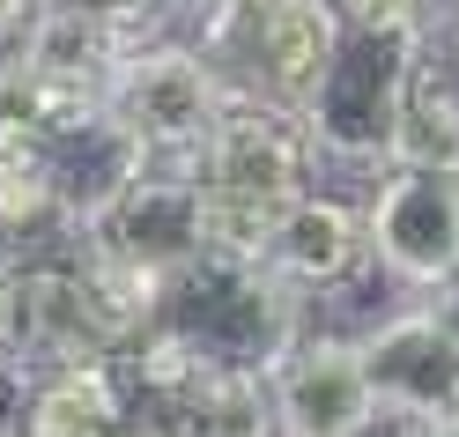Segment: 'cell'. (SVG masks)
<instances>
[{"label": "cell", "instance_id": "cell-1", "mask_svg": "<svg viewBox=\"0 0 459 437\" xmlns=\"http://www.w3.org/2000/svg\"><path fill=\"white\" fill-rule=\"evenodd\" d=\"M149 327L178 348V356H193L200 371H252V378H267L311 319H304V297L290 282H274L260 259L200 252L193 267H178L156 289Z\"/></svg>", "mask_w": 459, "mask_h": 437}, {"label": "cell", "instance_id": "cell-2", "mask_svg": "<svg viewBox=\"0 0 459 437\" xmlns=\"http://www.w3.org/2000/svg\"><path fill=\"white\" fill-rule=\"evenodd\" d=\"M193 45L215 60L230 97L304 104L341 45L333 0H193Z\"/></svg>", "mask_w": 459, "mask_h": 437}, {"label": "cell", "instance_id": "cell-3", "mask_svg": "<svg viewBox=\"0 0 459 437\" xmlns=\"http://www.w3.org/2000/svg\"><path fill=\"white\" fill-rule=\"evenodd\" d=\"M415 67H422V22L415 31H341L333 60L297 104L311 149L333 163H385L393 127L415 90Z\"/></svg>", "mask_w": 459, "mask_h": 437}, {"label": "cell", "instance_id": "cell-4", "mask_svg": "<svg viewBox=\"0 0 459 437\" xmlns=\"http://www.w3.org/2000/svg\"><path fill=\"white\" fill-rule=\"evenodd\" d=\"M222 104H230V82L193 38H134L126 60L104 82L111 127L149 163H193L200 141L215 134Z\"/></svg>", "mask_w": 459, "mask_h": 437}, {"label": "cell", "instance_id": "cell-5", "mask_svg": "<svg viewBox=\"0 0 459 437\" xmlns=\"http://www.w3.org/2000/svg\"><path fill=\"white\" fill-rule=\"evenodd\" d=\"M74 238L149 282H170L208 252V186L193 179V163H141Z\"/></svg>", "mask_w": 459, "mask_h": 437}, {"label": "cell", "instance_id": "cell-6", "mask_svg": "<svg viewBox=\"0 0 459 437\" xmlns=\"http://www.w3.org/2000/svg\"><path fill=\"white\" fill-rule=\"evenodd\" d=\"M363 252L400 289H437L459 275V170L385 163L363 200Z\"/></svg>", "mask_w": 459, "mask_h": 437}, {"label": "cell", "instance_id": "cell-7", "mask_svg": "<svg viewBox=\"0 0 459 437\" xmlns=\"http://www.w3.org/2000/svg\"><path fill=\"white\" fill-rule=\"evenodd\" d=\"M311 134L290 104H267V97H230L215 134L200 141L193 156V179L208 186L215 200H252V208H281L311 186Z\"/></svg>", "mask_w": 459, "mask_h": 437}, {"label": "cell", "instance_id": "cell-8", "mask_svg": "<svg viewBox=\"0 0 459 437\" xmlns=\"http://www.w3.org/2000/svg\"><path fill=\"white\" fill-rule=\"evenodd\" d=\"M356 348H363V378H370V400H378V423L408 430V423L459 415V334L429 304L363 327Z\"/></svg>", "mask_w": 459, "mask_h": 437}, {"label": "cell", "instance_id": "cell-9", "mask_svg": "<svg viewBox=\"0 0 459 437\" xmlns=\"http://www.w3.org/2000/svg\"><path fill=\"white\" fill-rule=\"evenodd\" d=\"M267 400H274V437H370V423H378L356 334L304 327L290 356L267 371Z\"/></svg>", "mask_w": 459, "mask_h": 437}, {"label": "cell", "instance_id": "cell-10", "mask_svg": "<svg viewBox=\"0 0 459 437\" xmlns=\"http://www.w3.org/2000/svg\"><path fill=\"white\" fill-rule=\"evenodd\" d=\"M260 267L274 282H290L297 297L341 289L356 267H370V252H363V208L304 186L297 200H281V215H274L267 245H260Z\"/></svg>", "mask_w": 459, "mask_h": 437}, {"label": "cell", "instance_id": "cell-11", "mask_svg": "<svg viewBox=\"0 0 459 437\" xmlns=\"http://www.w3.org/2000/svg\"><path fill=\"white\" fill-rule=\"evenodd\" d=\"M119 423H126V393L111 363H67L22 378L15 437H111Z\"/></svg>", "mask_w": 459, "mask_h": 437}, {"label": "cell", "instance_id": "cell-12", "mask_svg": "<svg viewBox=\"0 0 459 437\" xmlns=\"http://www.w3.org/2000/svg\"><path fill=\"white\" fill-rule=\"evenodd\" d=\"M126 45H134V31H111V22L67 8V0H52V8L30 22V38L15 45V60H30L38 74L67 82V90L104 97V82H111V67L126 60Z\"/></svg>", "mask_w": 459, "mask_h": 437}, {"label": "cell", "instance_id": "cell-13", "mask_svg": "<svg viewBox=\"0 0 459 437\" xmlns=\"http://www.w3.org/2000/svg\"><path fill=\"white\" fill-rule=\"evenodd\" d=\"M341 31H415L429 22V0H333Z\"/></svg>", "mask_w": 459, "mask_h": 437}, {"label": "cell", "instance_id": "cell-14", "mask_svg": "<svg viewBox=\"0 0 459 437\" xmlns=\"http://www.w3.org/2000/svg\"><path fill=\"white\" fill-rule=\"evenodd\" d=\"M67 8H82V15H97V22H111V31H156V22L178 8V0H67Z\"/></svg>", "mask_w": 459, "mask_h": 437}, {"label": "cell", "instance_id": "cell-15", "mask_svg": "<svg viewBox=\"0 0 459 437\" xmlns=\"http://www.w3.org/2000/svg\"><path fill=\"white\" fill-rule=\"evenodd\" d=\"M52 8V0H0V52H15L22 38H30V22Z\"/></svg>", "mask_w": 459, "mask_h": 437}, {"label": "cell", "instance_id": "cell-16", "mask_svg": "<svg viewBox=\"0 0 459 437\" xmlns=\"http://www.w3.org/2000/svg\"><path fill=\"white\" fill-rule=\"evenodd\" d=\"M15 415H22V371L0 363V437H15Z\"/></svg>", "mask_w": 459, "mask_h": 437}, {"label": "cell", "instance_id": "cell-17", "mask_svg": "<svg viewBox=\"0 0 459 437\" xmlns=\"http://www.w3.org/2000/svg\"><path fill=\"white\" fill-rule=\"evenodd\" d=\"M422 297H429V311H437L445 327L459 334V275H452V282H437V289H422Z\"/></svg>", "mask_w": 459, "mask_h": 437}, {"label": "cell", "instance_id": "cell-18", "mask_svg": "<svg viewBox=\"0 0 459 437\" xmlns=\"http://www.w3.org/2000/svg\"><path fill=\"white\" fill-rule=\"evenodd\" d=\"M111 437H163V430H156L149 415H134V407H126V423H119V430H111Z\"/></svg>", "mask_w": 459, "mask_h": 437}, {"label": "cell", "instance_id": "cell-19", "mask_svg": "<svg viewBox=\"0 0 459 437\" xmlns=\"http://www.w3.org/2000/svg\"><path fill=\"white\" fill-rule=\"evenodd\" d=\"M408 437H459V415H445V423H408Z\"/></svg>", "mask_w": 459, "mask_h": 437}]
</instances>
